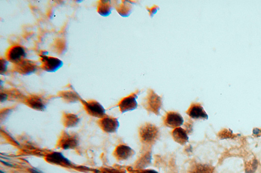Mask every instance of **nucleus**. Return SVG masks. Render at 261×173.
Returning a JSON list of instances; mask_svg holds the SVG:
<instances>
[{
  "mask_svg": "<svg viewBox=\"0 0 261 173\" xmlns=\"http://www.w3.org/2000/svg\"><path fill=\"white\" fill-rule=\"evenodd\" d=\"M25 103L30 108L39 111H43L46 108V105L42 98L36 95H32L27 98Z\"/></svg>",
  "mask_w": 261,
  "mask_h": 173,
  "instance_id": "nucleus-14",
  "label": "nucleus"
},
{
  "mask_svg": "<svg viewBox=\"0 0 261 173\" xmlns=\"http://www.w3.org/2000/svg\"><path fill=\"white\" fill-rule=\"evenodd\" d=\"M8 98V95L6 93H1V102H3L4 101H5Z\"/></svg>",
  "mask_w": 261,
  "mask_h": 173,
  "instance_id": "nucleus-30",
  "label": "nucleus"
},
{
  "mask_svg": "<svg viewBox=\"0 0 261 173\" xmlns=\"http://www.w3.org/2000/svg\"><path fill=\"white\" fill-rule=\"evenodd\" d=\"M81 101L86 111L89 115L101 119L106 116V110L99 102L96 100L86 101L82 99Z\"/></svg>",
  "mask_w": 261,
  "mask_h": 173,
  "instance_id": "nucleus-3",
  "label": "nucleus"
},
{
  "mask_svg": "<svg viewBox=\"0 0 261 173\" xmlns=\"http://www.w3.org/2000/svg\"><path fill=\"white\" fill-rule=\"evenodd\" d=\"M189 173H213V169L208 165L198 164L193 166Z\"/></svg>",
  "mask_w": 261,
  "mask_h": 173,
  "instance_id": "nucleus-19",
  "label": "nucleus"
},
{
  "mask_svg": "<svg viewBox=\"0 0 261 173\" xmlns=\"http://www.w3.org/2000/svg\"><path fill=\"white\" fill-rule=\"evenodd\" d=\"M121 3L115 6V8L120 16L126 17L130 16L133 10L132 3L130 1H121Z\"/></svg>",
  "mask_w": 261,
  "mask_h": 173,
  "instance_id": "nucleus-16",
  "label": "nucleus"
},
{
  "mask_svg": "<svg viewBox=\"0 0 261 173\" xmlns=\"http://www.w3.org/2000/svg\"><path fill=\"white\" fill-rule=\"evenodd\" d=\"M218 135L221 139H230L233 138L234 136L232 131H230L226 129L219 132Z\"/></svg>",
  "mask_w": 261,
  "mask_h": 173,
  "instance_id": "nucleus-24",
  "label": "nucleus"
},
{
  "mask_svg": "<svg viewBox=\"0 0 261 173\" xmlns=\"http://www.w3.org/2000/svg\"><path fill=\"white\" fill-rule=\"evenodd\" d=\"M5 56L6 60L14 64L25 59L27 53L25 48L23 46L15 45L8 49Z\"/></svg>",
  "mask_w": 261,
  "mask_h": 173,
  "instance_id": "nucleus-6",
  "label": "nucleus"
},
{
  "mask_svg": "<svg viewBox=\"0 0 261 173\" xmlns=\"http://www.w3.org/2000/svg\"><path fill=\"white\" fill-rule=\"evenodd\" d=\"M184 120L183 117L176 111L167 112L164 117V123L167 127L176 128L183 125Z\"/></svg>",
  "mask_w": 261,
  "mask_h": 173,
  "instance_id": "nucleus-8",
  "label": "nucleus"
},
{
  "mask_svg": "<svg viewBox=\"0 0 261 173\" xmlns=\"http://www.w3.org/2000/svg\"><path fill=\"white\" fill-rule=\"evenodd\" d=\"M37 68L36 62L26 59L13 65V71L23 76H28L33 74L37 71Z\"/></svg>",
  "mask_w": 261,
  "mask_h": 173,
  "instance_id": "nucleus-5",
  "label": "nucleus"
},
{
  "mask_svg": "<svg viewBox=\"0 0 261 173\" xmlns=\"http://www.w3.org/2000/svg\"><path fill=\"white\" fill-rule=\"evenodd\" d=\"M1 162H2V163H3L4 164H5V165H6L7 166H11V167L13 166V165H11L10 163H7V162H5V161H3L2 160H1Z\"/></svg>",
  "mask_w": 261,
  "mask_h": 173,
  "instance_id": "nucleus-33",
  "label": "nucleus"
},
{
  "mask_svg": "<svg viewBox=\"0 0 261 173\" xmlns=\"http://www.w3.org/2000/svg\"><path fill=\"white\" fill-rule=\"evenodd\" d=\"M111 1L101 0L98 2L97 10L101 16L106 17L110 15L112 10Z\"/></svg>",
  "mask_w": 261,
  "mask_h": 173,
  "instance_id": "nucleus-17",
  "label": "nucleus"
},
{
  "mask_svg": "<svg viewBox=\"0 0 261 173\" xmlns=\"http://www.w3.org/2000/svg\"><path fill=\"white\" fill-rule=\"evenodd\" d=\"M99 124L102 130L107 133L116 132L120 126L117 119L106 116L99 120Z\"/></svg>",
  "mask_w": 261,
  "mask_h": 173,
  "instance_id": "nucleus-9",
  "label": "nucleus"
},
{
  "mask_svg": "<svg viewBox=\"0 0 261 173\" xmlns=\"http://www.w3.org/2000/svg\"><path fill=\"white\" fill-rule=\"evenodd\" d=\"M151 158H152L151 154L150 153V152L144 154V156L142 157L141 158H140V160H139L137 165V167L141 170L145 168L150 163Z\"/></svg>",
  "mask_w": 261,
  "mask_h": 173,
  "instance_id": "nucleus-22",
  "label": "nucleus"
},
{
  "mask_svg": "<svg viewBox=\"0 0 261 173\" xmlns=\"http://www.w3.org/2000/svg\"><path fill=\"white\" fill-rule=\"evenodd\" d=\"M30 171L32 173H41V172H40L38 171L37 170H35V169H30Z\"/></svg>",
  "mask_w": 261,
  "mask_h": 173,
  "instance_id": "nucleus-32",
  "label": "nucleus"
},
{
  "mask_svg": "<svg viewBox=\"0 0 261 173\" xmlns=\"http://www.w3.org/2000/svg\"><path fill=\"white\" fill-rule=\"evenodd\" d=\"M137 173H158L155 170H141L137 172Z\"/></svg>",
  "mask_w": 261,
  "mask_h": 173,
  "instance_id": "nucleus-29",
  "label": "nucleus"
},
{
  "mask_svg": "<svg viewBox=\"0 0 261 173\" xmlns=\"http://www.w3.org/2000/svg\"><path fill=\"white\" fill-rule=\"evenodd\" d=\"M79 118L77 115L73 114L65 113L63 115V122L67 127L75 126L78 123Z\"/></svg>",
  "mask_w": 261,
  "mask_h": 173,
  "instance_id": "nucleus-18",
  "label": "nucleus"
},
{
  "mask_svg": "<svg viewBox=\"0 0 261 173\" xmlns=\"http://www.w3.org/2000/svg\"><path fill=\"white\" fill-rule=\"evenodd\" d=\"M0 61H1V69H0V72L1 74H5L7 71V67L8 65L9 62L7 60H6L5 59L1 58L0 59Z\"/></svg>",
  "mask_w": 261,
  "mask_h": 173,
  "instance_id": "nucleus-25",
  "label": "nucleus"
},
{
  "mask_svg": "<svg viewBox=\"0 0 261 173\" xmlns=\"http://www.w3.org/2000/svg\"><path fill=\"white\" fill-rule=\"evenodd\" d=\"M253 133L255 135H259L260 134H261V130L259 129L254 128L253 130Z\"/></svg>",
  "mask_w": 261,
  "mask_h": 173,
  "instance_id": "nucleus-31",
  "label": "nucleus"
},
{
  "mask_svg": "<svg viewBox=\"0 0 261 173\" xmlns=\"http://www.w3.org/2000/svg\"><path fill=\"white\" fill-rule=\"evenodd\" d=\"M54 48L58 55L63 54L67 50L66 42L62 39H57L54 43Z\"/></svg>",
  "mask_w": 261,
  "mask_h": 173,
  "instance_id": "nucleus-20",
  "label": "nucleus"
},
{
  "mask_svg": "<svg viewBox=\"0 0 261 173\" xmlns=\"http://www.w3.org/2000/svg\"><path fill=\"white\" fill-rule=\"evenodd\" d=\"M135 152L131 148L124 144H120L116 148L114 154L115 157L120 160H125L133 155Z\"/></svg>",
  "mask_w": 261,
  "mask_h": 173,
  "instance_id": "nucleus-12",
  "label": "nucleus"
},
{
  "mask_svg": "<svg viewBox=\"0 0 261 173\" xmlns=\"http://www.w3.org/2000/svg\"><path fill=\"white\" fill-rule=\"evenodd\" d=\"M162 98L152 89H149L147 95L142 102V105L149 113H153L157 116L160 115L162 108Z\"/></svg>",
  "mask_w": 261,
  "mask_h": 173,
  "instance_id": "nucleus-2",
  "label": "nucleus"
},
{
  "mask_svg": "<svg viewBox=\"0 0 261 173\" xmlns=\"http://www.w3.org/2000/svg\"><path fill=\"white\" fill-rule=\"evenodd\" d=\"M102 173H126L124 170L115 169H110L106 168L102 170Z\"/></svg>",
  "mask_w": 261,
  "mask_h": 173,
  "instance_id": "nucleus-27",
  "label": "nucleus"
},
{
  "mask_svg": "<svg viewBox=\"0 0 261 173\" xmlns=\"http://www.w3.org/2000/svg\"><path fill=\"white\" fill-rule=\"evenodd\" d=\"M60 96L61 97L63 98L64 99L69 102H75L81 99V98L79 96L78 94L72 91L61 92Z\"/></svg>",
  "mask_w": 261,
  "mask_h": 173,
  "instance_id": "nucleus-21",
  "label": "nucleus"
},
{
  "mask_svg": "<svg viewBox=\"0 0 261 173\" xmlns=\"http://www.w3.org/2000/svg\"><path fill=\"white\" fill-rule=\"evenodd\" d=\"M46 160L48 163L62 166H68L71 165V162L65 157L61 153H52L46 156Z\"/></svg>",
  "mask_w": 261,
  "mask_h": 173,
  "instance_id": "nucleus-13",
  "label": "nucleus"
},
{
  "mask_svg": "<svg viewBox=\"0 0 261 173\" xmlns=\"http://www.w3.org/2000/svg\"><path fill=\"white\" fill-rule=\"evenodd\" d=\"M139 136L140 141L145 146L155 144L160 137V130L153 124L145 123L139 128Z\"/></svg>",
  "mask_w": 261,
  "mask_h": 173,
  "instance_id": "nucleus-1",
  "label": "nucleus"
},
{
  "mask_svg": "<svg viewBox=\"0 0 261 173\" xmlns=\"http://www.w3.org/2000/svg\"><path fill=\"white\" fill-rule=\"evenodd\" d=\"M146 9H147V11L149 12V15H150V17H151V18L153 17L154 15H155V14L158 12V11L160 10V8H159V6H158L156 5H154L153 6H152L151 8H149V7H146Z\"/></svg>",
  "mask_w": 261,
  "mask_h": 173,
  "instance_id": "nucleus-26",
  "label": "nucleus"
},
{
  "mask_svg": "<svg viewBox=\"0 0 261 173\" xmlns=\"http://www.w3.org/2000/svg\"><path fill=\"white\" fill-rule=\"evenodd\" d=\"M78 137L76 135L65 132L62 136L58 144L59 146L62 149L67 150L76 147L78 146Z\"/></svg>",
  "mask_w": 261,
  "mask_h": 173,
  "instance_id": "nucleus-11",
  "label": "nucleus"
},
{
  "mask_svg": "<svg viewBox=\"0 0 261 173\" xmlns=\"http://www.w3.org/2000/svg\"><path fill=\"white\" fill-rule=\"evenodd\" d=\"M186 114L190 118L194 120L208 119V116L203 109V107L198 103H193L190 106Z\"/></svg>",
  "mask_w": 261,
  "mask_h": 173,
  "instance_id": "nucleus-10",
  "label": "nucleus"
},
{
  "mask_svg": "<svg viewBox=\"0 0 261 173\" xmlns=\"http://www.w3.org/2000/svg\"><path fill=\"white\" fill-rule=\"evenodd\" d=\"M171 135L174 140L181 145H185L189 142L188 134L185 129L182 127L174 129L172 131Z\"/></svg>",
  "mask_w": 261,
  "mask_h": 173,
  "instance_id": "nucleus-15",
  "label": "nucleus"
},
{
  "mask_svg": "<svg viewBox=\"0 0 261 173\" xmlns=\"http://www.w3.org/2000/svg\"><path fill=\"white\" fill-rule=\"evenodd\" d=\"M139 91L132 93L129 96L123 98L118 104L120 111L124 113L129 111H132L137 108L138 103L136 99L138 98Z\"/></svg>",
  "mask_w": 261,
  "mask_h": 173,
  "instance_id": "nucleus-7",
  "label": "nucleus"
},
{
  "mask_svg": "<svg viewBox=\"0 0 261 173\" xmlns=\"http://www.w3.org/2000/svg\"><path fill=\"white\" fill-rule=\"evenodd\" d=\"M185 130L187 132L188 134H191V132L193 131V124L192 122H191V121H188L185 124Z\"/></svg>",
  "mask_w": 261,
  "mask_h": 173,
  "instance_id": "nucleus-28",
  "label": "nucleus"
},
{
  "mask_svg": "<svg viewBox=\"0 0 261 173\" xmlns=\"http://www.w3.org/2000/svg\"><path fill=\"white\" fill-rule=\"evenodd\" d=\"M40 62L41 68L48 72H56L63 65V62L59 59L46 55H40Z\"/></svg>",
  "mask_w": 261,
  "mask_h": 173,
  "instance_id": "nucleus-4",
  "label": "nucleus"
},
{
  "mask_svg": "<svg viewBox=\"0 0 261 173\" xmlns=\"http://www.w3.org/2000/svg\"><path fill=\"white\" fill-rule=\"evenodd\" d=\"M258 168V161L254 160L250 161L246 166V173H253L256 171Z\"/></svg>",
  "mask_w": 261,
  "mask_h": 173,
  "instance_id": "nucleus-23",
  "label": "nucleus"
}]
</instances>
